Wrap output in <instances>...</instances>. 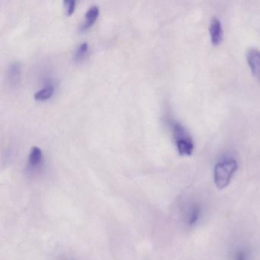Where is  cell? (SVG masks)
<instances>
[{
    "label": "cell",
    "instance_id": "6da1fadb",
    "mask_svg": "<svg viewBox=\"0 0 260 260\" xmlns=\"http://www.w3.org/2000/svg\"><path fill=\"white\" fill-rule=\"evenodd\" d=\"M238 169V164L234 158H225L219 161L214 167V180L216 187L223 189L229 185Z\"/></svg>",
    "mask_w": 260,
    "mask_h": 260
},
{
    "label": "cell",
    "instance_id": "7a4b0ae2",
    "mask_svg": "<svg viewBox=\"0 0 260 260\" xmlns=\"http://www.w3.org/2000/svg\"><path fill=\"white\" fill-rule=\"evenodd\" d=\"M173 133L179 154L182 156L191 155L194 150V144L192 138L186 128L179 123H175L173 125Z\"/></svg>",
    "mask_w": 260,
    "mask_h": 260
},
{
    "label": "cell",
    "instance_id": "3957f363",
    "mask_svg": "<svg viewBox=\"0 0 260 260\" xmlns=\"http://www.w3.org/2000/svg\"><path fill=\"white\" fill-rule=\"evenodd\" d=\"M246 59L252 75L260 82V51L251 48L246 53Z\"/></svg>",
    "mask_w": 260,
    "mask_h": 260
},
{
    "label": "cell",
    "instance_id": "277c9868",
    "mask_svg": "<svg viewBox=\"0 0 260 260\" xmlns=\"http://www.w3.org/2000/svg\"><path fill=\"white\" fill-rule=\"evenodd\" d=\"M210 36H211V43L213 45H220L223 40V28L221 23L217 18L214 17L211 19L209 26Z\"/></svg>",
    "mask_w": 260,
    "mask_h": 260
},
{
    "label": "cell",
    "instance_id": "5b68a950",
    "mask_svg": "<svg viewBox=\"0 0 260 260\" xmlns=\"http://www.w3.org/2000/svg\"><path fill=\"white\" fill-rule=\"evenodd\" d=\"M202 214V208L199 204H192L188 208L187 212V222L189 226H192L198 223Z\"/></svg>",
    "mask_w": 260,
    "mask_h": 260
},
{
    "label": "cell",
    "instance_id": "8992f818",
    "mask_svg": "<svg viewBox=\"0 0 260 260\" xmlns=\"http://www.w3.org/2000/svg\"><path fill=\"white\" fill-rule=\"evenodd\" d=\"M99 15H100V9H99V7H95V6L90 7L88 10V11L86 12L84 22L80 25V29L81 31H85V30L90 28L95 23Z\"/></svg>",
    "mask_w": 260,
    "mask_h": 260
},
{
    "label": "cell",
    "instance_id": "52a82bcc",
    "mask_svg": "<svg viewBox=\"0 0 260 260\" xmlns=\"http://www.w3.org/2000/svg\"><path fill=\"white\" fill-rule=\"evenodd\" d=\"M42 160V152L39 147H35L31 149L28 157V165L31 168L38 167Z\"/></svg>",
    "mask_w": 260,
    "mask_h": 260
},
{
    "label": "cell",
    "instance_id": "ba28073f",
    "mask_svg": "<svg viewBox=\"0 0 260 260\" xmlns=\"http://www.w3.org/2000/svg\"><path fill=\"white\" fill-rule=\"evenodd\" d=\"M53 93H54V87L52 86H47V87L38 91L35 94V99L36 100H39V101H44V100H47L51 98Z\"/></svg>",
    "mask_w": 260,
    "mask_h": 260
},
{
    "label": "cell",
    "instance_id": "9c48e42d",
    "mask_svg": "<svg viewBox=\"0 0 260 260\" xmlns=\"http://www.w3.org/2000/svg\"><path fill=\"white\" fill-rule=\"evenodd\" d=\"M89 51V45L86 42H83L77 48L74 54V60L76 61H81L86 58Z\"/></svg>",
    "mask_w": 260,
    "mask_h": 260
},
{
    "label": "cell",
    "instance_id": "30bf717a",
    "mask_svg": "<svg viewBox=\"0 0 260 260\" xmlns=\"http://www.w3.org/2000/svg\"><path fill=\"white\" fill-rule=\"evenodd\" d=\"M9 77L13 84H16L20 79V66L18 63H13L9 71Z\"/></svg>",
    "mask_w": 260,
    "mask_h": 260
},
{
    "label": "cell",
    "instance_id": "8fae6325",
    "mask_svg": "<svg viewBox=\"0 0 260 260\" xmlns=\"http://www.w3.org/2000/svg\"><path fill=\"white\" fill-rule=\"evenodd\" d=\"M249 252L245 248L237 249L234 255V260H249Z\"/></svg>",
    "mask_w": 260,
    "mask_h": 260
},
{
    "label": "cell",
    "instance_id": "7c38bea8",
    "mask_svg": "<svg viewBox=\"0 0 260 260\" xmlns=\"http://www.w3.org/2000/svg\"><path fill=\"white\" fill-rule=\"evenodd\" d=\"M67 16H71L75 10L76 2L73 0H66L63 2Z\"/></svg>",
    "mask_w": 260,
    "mask_h": 260
}]
</instances>
